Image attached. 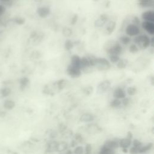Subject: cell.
Listing matches in <instances>:
<instances>
[{
	"mask_svg": "<svg viewBox=\"0 0 154 154\" xmlns=\"http://www.w3.org/2000/svg\"><path fill=\"white\" fill-rule=\"evenodd\" d=\"M133 43L135 44L138 47L139 49H146L150 46V37L145 34H140L134 37Z\"/></svg>",
	"mask_w": 154,
	"mask_h": 154,
	"instance_id": "7a4b0ae2",
	"label": "cell"
},
{
	"mask_svg": "<svg viewBox=\"0 0 154 154\" xmlns=\"http://www.w3.org/2000/svg\"><path fill=\"white\" fill-rule=\"evenodd\" d=\"M93 1H95V2H98V1H99V0H93Z\"/></svg>",
	"mask_w": 154,
	"mask_h": 154,
	"instance_id": "816d5d0a",
	"label": "cell"
},
{
	"mask_svg": "<svg viewBox=\"0 0 154 154\" xmlns=\"http://www.w3.org/2000/svg\"><path fill=\"white\" fill-rule=\"evenodd\" d=\"M140 49L134 43L131 44L129 46V51H130V53H131V54H137V53H138Z\"/></svg>",
	"mask_w": 154,
	"mask_h": 154,
	"instance_id": "836d02e7",
	"label": "cell"
},
{
	"mask_svg": "<svg viewBox=\"0 0 154 154\" xmlns=\"http://www.w3.org/2000/svg\"><path fill=\"white\" fill-rule=\"evenodd\" d=\"M11 93V89L9 87H3L0 89V97L1 98H7L10 96Z\"/></svg>",
	"mask_w": 154,
	"mask_h": 154,
	"instance_id": "603a6c76",
	"label": "cell"
},
{
	"mask_svg": "<svg viewBox=\"0 0 154 154\" xmlns=\"http://www.w3.org/2000/svg\"><path fill=\"white\" fill-rule=\"evenodd\" d=\"M153 148V143H149L146 144L145 146H142L139 149V154H143L151 150Z\"/></svg>",
	"mask_w": 154,
	"mask_h": 154,
	"instance_id": "cb8c5ba5",
	"label": "cell"
},
{
	"mask_svg": "<svg viewBox=\"0 0 154 154\" xmlns=\"http://www.w3.org/2000/svg\"><path fill=\"white\" fill-rule=\"evenodd\" d=\"M132 138H133V134L131 132L129 131L128 133L127 136L126 138H122L119 140V147H120L124 152H127L128 149L130 147L132 144Z\"/></svg>",
	"mask_w": 154,
	"mask_h": 154,
	"instance_id": "5b68a950",
	"label": "cell"
},
{
	"mask_svg": "<svg viewBox=\"0 0 154 154\" xmlns=\"http://www.w3.org/2000/svg\"><path fill=\"white\" fill-rule=\"evenodd\" d=\"M129 152L130 154H139V149L136 148L134 146H132L130 149Z\"/></svg>",
	"mask_w": 154,
	"mask_h": 154,
	"instance_id": "ee69618b",
	"label": "cell"
},
{
	"mask_svg": "<svg viewBox=\"0 0 154 154\" xmlns=\"http://www.w3.org/2000/svg\"><path fill=\"white\" fill-rule=\"evenodd\" d=\"M95 67L99 71H107L111 68V63L106 58L96 57L95 60Z\"/></svg>",
	"mask_w": 154,
	"mask_h": 154,
	"instance_id": "3957f363",
	"label": "cell"
},
{
	"mask_svg": "<svg viewBox=\"0 0 154 154\" xmlns=\"http://www.w3.org/2000/svg\"><path fill=\"white\" fill-rule=\"evenodd\" d=\"M75 139H76V141H78V142H80H80H81V140L83 139L82 135L81 134H76L75 135Z\"/></svg>",
	"mask_w": 154,
	"mask_h": 154,
	"instance_id": "7dc6e473",
	"label": "cell"
},
{
	"mask_svg": "<svg viewBox=\"0 0 154 154\" xmlns=\"http://www.w3.org/2000/svg\"><path fill=\"white\" fill-rule=\"evenodd\" d=\"M142 19L144 21L154 23V11L153 10H148L144 11L142 14Z\"/></svg>",
	"mask_w": 154,
	"mask_h": 154,
	"instance_id": "4fadbf2b",
	"label": "cell"
},
{
	"mask_svg": "<svg viewBox=\"0 0 154 154\" xmlns=\"http://www.w3.org/2000/svg\"><path fill=\"white\" fill-rule=\"evenodd\" d=\"M128 65V61L126 59L120 58L119 61L116 63V66L119 69H125Z\"/></svg>",
	"mask_w": 154,
	"mask_h": 154,
	"instance_id": "484cf974",
	"label": "cell"
},
{
	"mask_svg": "<svg viewBox=\"0 0 154 154\" xmlns=\"http://www.w3.org/2000/svg\"><path fill=\"white\" fill-rule=\"evenodd\" d=\"M13 0H0V3L3 6L6 7H11L13 5Z\"/></svg>",
	"mask_w": 154,
	"mask_h": 154,
	"instance_id": "d590c367",
	"label": "cell"
},
{
	"mask_svg": "<svg viewBox=\"0 0 154 154\" xmlns=\"http://www.w3.org/2000/svg\"><path fill=\"white\" fill-rule=\"evenodd\" d=\"M122 105V102L120 100L118 99H114L112 100L110 102V107L113 108H119Z\"/></svg>",
	"mask_w": 154,
	"mask_h": 154,
	"instance_id": "f1b7e54d",
	"label": "cell"
},
{
	"mask_svg": "<svg viewBox=\"0 0 154 154\" xmlns=\"http://www.w3.org/2000/svg\"><path fill=\"white\" fill-rule=\"evenodd\" d=\"M126 92L128 95L130 96H134L137 93V89L134 86L128 87L126 90Z\"/></svg>",
	"mask_w": 154,
	"mask_h": 154,
	"instance_id": "f546056e",
	"label": "cell"
},
{
	"mask_svg": "<svg viewBox=\"0 0 154 154\" xmlns=\"http://www.w3.org/2000/svg\"><path fill=\"white\" fill-rule=\"evenodd\" d=\"M15 101L11 99H6L3 102V107L6 110H11L15 107Z\"/></svg>",
	"mask_w": 154,
	"mask_h": 154,
	"instance_id": "ac0fdd59",
	"label": "cell"
},
{
	"mask_svg": "<svg viewBox=\"0 0 154 154\" xmlns=\"http://www.w3.org/2000/svg\"><path fill=\"white\" fill-rule=\"evenodd\" d=\"M125 32L126 36L130 37H134L140 34V27L132 23H130L125 27Z\"/></svg>",
	"mask_w": 154,
	"mask_h": 154,
	"instance_id": "277c9868",
	"label": "cell"
},
{
	"mask_svg": "<svg viewBox=\"0 0 154 154\" xmlns=\"http://www.w3.org/2000/svg\"><path fill=\"white\" fill-rule=\"evenodd\" d=\"M72 153H73V152L71 150H70V149H69V150L67 149V151L65 153V154H72Z\"/></svg>",
	"mask_w": 154,
	"mask_h": 154,
	"instance_id": "681fc988",
	"label": "cell"
},
{
	"mask_svg": "<svg viewBox=\"0 0 154 154\" xmlns=\"http://www.w3.org/2000/svg\"><path fill=\"white\" fill-rule=\"evenodd\" d=\"M92 91H93V87L91 86H88L84 89V92L86 95H90L92 92Z\"/></svg>",
	"mask_w": 154,
	"mask_h": 154,
	"instance_id": "f6af8a7d",
	"label": "cell"
},
{
	"mask_svg": "<svg viewBox=\"0 0 154 154\" xmlns=\"http://www.w3.org/2000/svg\"><path fill=\"white\" fill-rule=\"evenodd\" d=\"M30 83V80L27 77H22L19 80L20 88L21 90H24Z\"/></svg>",
	"mask_w": 154,
	"mask_h": 154,
	"instance_id": "d4e9b609",
	"label": "cell"
},
{
	"mask_svg": "<svg viewBox=\"0 0 154 154\" xmlns=\"http://www.w3.org/2000/svg\"><path fill=\"white\" fill-rule=\"evenodd\" d=\"M80 62H81V57L80 56H78V55H73L71 58L70 65L71 66L78 68L80 69Z\"/></svg>",
	"mask_w": 154,
	"mask_h": 154,
	"instance_id": "e0dca14e",
	"label": "cell"
},
{
	"mask_svg": "<svg viewBox=\"0 0 154 154\" xmlns=\"http://www.w3.org/2000/svg\"><path fill=\"white\" fill-rule=\"evenodd\" d=\"M80 120L84 123L92 122L95 120V116L91 113H85L80 117Z\"/></svg>",
	"mask_w": 154,
	"mask_h": 154,
	"instance_id": "2e32d148",
	"label": "cell"
},
{
	"mask_svg": "<svg viewBox=\"0 0 154 154\" xmlns=\"http://www.w3.org/2000/svg\"><path fill=\"white\" fill-rule=\"evenodd\" d=\"M13 1H14V0H13Z\"/></svg>",
	"mask_w": 154,
	"mask_h": 154,
	"instance_id": "f5cc1de1",
	"label": "cell"
},
{
	"mask_svg": "<svg viewBox=\"0 0 154 154\" xmlns=\"http://www.w3.org/2000/svg\"><path fill=\"white\" fill-rule=\"evenodd\" d=\"M90 67H91V65H90V63H89V60H88V57H83L81 58L80 69H81V71L83 69H86L87 68H90Z\"/></svg>",
	"mask_w": 154,
	"mask_h": 154,
	"instance_id": "7402d4cb",
	"label": "cell"
},
{
	"mask_svg": "<svg viewBox=\"0 0 154 154\" xmlns=\"http://www.w3.org/2000/svg\"><path fill=\"white\" fill-rule=\"evenodd\" d=\"M121 102H122V104L123 106V107H127L128 106H129L130 104L131 99L129 98L125 97V98L122 99V101Z\"/></svg>",
	"mask_w": 154,
	"mask_h": 154,
	"instance_id": "f35d334b",
	"label": "cell"
},
{
	"mask_svg": "<svg viewBox=\"0 0 154 154\" xmlns=\"http://www.w3.org/2000/svg\"><path fill=\"white\" fill-rule=\"evenodd\" d=\"M58 145V143L56 142V141H53V142L49 143L47 148V150L49 152L57 151Z\"/></svg>",
	"mask_w": 154,
	"mask_h": 154,
	"instance_id": "4316f807",
	"label": "cell"
},
{
	"mask_svg": "<svg viewBox=\"0 0 154 154\" xmlns=\"http://www.w3.org/2000/svg\"><path fill=\"white\" fill-rule=\"evenodd\" d=\"M116 27V22L114 21H108L106 24V29L104 30L105 35L109 36L114 31Z\"/></svg>",
	"mask_w": 154,
	"mask_h": 154,
	"instance_id": "7c38bea8",
	"label": "cell"
},
{
	"mask_svg": "<svg viewBox=\"0 0 154 154\" xmlns=\"http://www.w3.org/2000/svg\"><path fill=\"white\" fill-rule=\"evenodd\" d=\"M108 58H109V60H108L109 61L113 64H116L120 59V57L119 56L114 55V54L108 55Z\"/></svg>",
	"mask_w": 154,
	"mask_h": 154,
	"instance_id": "1f68e13d",
	"label": "cell"
},
{
	"mask_svg": "<svg viewBox=\"0 0 154 154\" xmlns=\"http://www.w3.org/2000/svg\"><path fill=\"white\" fill-rule=\"evenodd\" d=\"M75 154H83L84 152V149L83 146H78L75 147L73 152Z\"/></svg>",
	"mask_w": 154,
	"mask_h": 154,
	"instance_id": "74e56055",
	"label": "cell"
},
{
	"mask_svg": "<svg viewBox=\"0 0 154 154\" xmlns=\"http://www.w3.org/2000/svg\"><path fill=\"white\" fill-rule=\"evenodd\" d=\"M6 11V7L3 4H0V18H1L4 16Z\"/></svg>",
	"mask_w": 154,
	"mask_h": 154,
	"instance_id": "7bdbcfd3",
	"label": "cell"
},
{
	"mask_svg": "<svg viewBox=\"0 0 154 154\" xmlns=\"http://www.w3.org/2000/svg\"><path fill=\"white\" fill-rule=\"evenodd\" d=\"M92 150V147L91 144H87L84 149V152L86 154H91Z\"/></svg>",
	"mask_w": 154,
	"mask_h": 154,
	"instance_id": "b9f144b4",
	"label": "cell"
},
{
	"mask_svg": "<svg viewBox=\"0 0 154 154\" xmlns=\"http://www.w3.org/2000/svg\"><path fill=\"white\" fill-rule=\"evenodd\" d=\"M35 1H37V2H41V1H42V0H35Z\"/></svg>",
	"mask_w": 154,
	"mask_h": 154,
	"instance_id": "f907efd6",
	"label": "cell"
},
{
	"mask_svg": "<svg viewBox=\"0 0 154 154\" xmlns=\"http://www.w3.org/2000/svg\"><path fill=\"white\" fill-rule=\"evenodd\" d=\"M74 46V44H73V42L70 40V39H67L66 41H65V48L66 51H69L71 50H72L73 49Z\"/></svg>",
	"mask_w": 154,
	"mask_h": 154,
	"instance_id": "d6a6232c",
	"label": "cell"
},
{
	"mask_svg": "<svg viewBox=\"0 0 154 154\" xmlns=\"http://www.w3.org/2000/svg\"><path fill=\"white\" fill-rule=\"evenodd\" d=\"M67 74L72 78H78L82 74L81 70L78 68L69 65L66 69Z\"/></svg>",
	"mask_w": 154,
	"mask_h": 154,
	"instance_id": "8992f818",
	"label": "cell"
},
{
	"mask_svg": "<svg viewBox=\"0 0 154 154\" xmlns=\"http://www.w3.org/2000/svg\"><path fill=\"white\" fill-rule=\"evenodd\" d=\"M113 97L114 99H122L126 97V93L125 90L122 87H117L116 88L114 89V91L113 93Z\"/></svg>",
	"mask_w": 154,
	"mask_h": 154,
	"instance_id": "8fae6325",
	"label": "cell"
},
{
	"mask_svg": "<svg viewBox=\"0 0 154 154\" xmlns=\"http://www.w3.org/2000/svg\"><path fill=\"white\" fill-rule=\"evenodd\" d=\"M87 131L89 134H97L99 133L101 130L100 128L97 125L95 124H89L87 126Z\"/></svg>",
	"mask_w": 154,
	"mask_h": 154,
	"instance_id": "d6986e66",
	"label": "cell"
},
{
	"mask_svg": "<svg viewBox=\"0 0 154 154\" xmlns=\"http://www.w3.org/2000/svg\"><path fill=\"white\" fill-rule=\"evenodd\" d=\"M140 26L148 34L153 36L154 35V23L151 22L144 21L141 22Z\"/></svg>",
	"mask_w": 154,
	"mask_h": 154,
	"instance_id": "ba28073f",
	"label": "cell"
},
{
	"mask_svg": "<svg viewBox=\"0 0 154 154\" xmlns=\"http://www.w3.org/2000/svg\"><path fill=\"white\" fill-rule=\"evenodd\" d=\"M118 42L123 45H128L131 42V38L129 36H128L126 35H123V36H121L119 38Z\"/></svg>",
	"mask_w": 154,
	"mask_h": 154,
	"instance_id": "44dd1931",
	"label": "cell"
},
{
	"mask_svg": "<svg viewBox=\"0 0 154 154\" xmlns=\"http://www.w3.org/2000/svg\"><path fill=\"white\" fill-rule=\"evenodd\" d=\"M72 30L69 27H64L62 30V34L66 37H69L72 35Z\"/></svg>",
	"mask_w": 154,
	"mask_h": 154,
	"instance_id": "4dcf8cb0",
	"label": "cell"
},
{
	"mask_svg": "<svg viewBox=\"0 0 154 154\" xmlns=\"http://www.w3.org/2000/svg\"><path fill=\"white\" fill-rule=\"evenodd\" d=\"M67 84V81L65 79H61L58 81H56L53 85L54 87L59 91H61V90L65 88V87L66 86Z\"/></svg>",
	"mask_w": 154,
	"mask_h": 154,
	"instance_id": "ffe728a7",
	"label": "cell"
},
{
	"mask_svg": "<svg viewBox=\"0 0 154 154\" xmlns=\"http://www.w3.org/2000/svg\"><path fill=\"white\" fill-rule=\"evenodd\" d=\"M15 22L19 25H23L25 23V19L22 17H16L14 20Z\"/></svg>",
	"mask_w": 154,
	"mask_h": 154,
	"instance_id": "60d3db41",
	"label": "cell"
},
{
	"mask_svg": "<svg viewBox=\"0 0 154 154\" xmlns=\"http://www.w3.org/2000/svg\"><path fill=\"white\" fill-rule=\"evenodd\" d=\"M49 136L51 138H55L57 136V133L56 131H54L50 134Z\"/></svg>",
	"mask_w": 154,
	"mask_h": 154,
	"instance_id": "c3c4849f",
	"label": "cell"
},
{
	"mask_svg": "<svg viewBox=\"0 0 154 154\" xmlns=\"http://www.w3.org/2000/svg\"><path fill=\"white\" fill-rule=\"evenodd\" d=\"M37 14L41 18H46L51 14V9L47 6H42L38 7L37 10Z\"/></svg>",
	"mask_w": 154,
	"mask_h": 154,
	"instance_id": "30bf717a",
	"label": "cell"
},
{
	"mask_svg": "<svg viewBox=\"0 0 154 154\" xmlns=\"http://www.w3.org/2000/svg\"><path fill=\"white\" fill-rule=\"evenodd\" d=\"M137 4L141 8H153L154 0H137Z\"/></svg>",
	"mask_w": 154,
	"mask_h": 154,
	"instance_id": "5bb4252c",
	"label": "cell"
},
{
	"mask_svg": "<svg viewBox=\"0 0 154 154\" xmlns=\"http://www.w3.org/2000/svg\"><path fill=\"white\" fill-rule=\"evenodd\" d=\"M131 23L137 25V26L140 27V24H141V22L140 19L138 18V17L137 16H134L132 19H131Z\"/></svg>",
	"mask_w": 154,
	"mask_h": 154,
	"instance_id": "ab89813d",
	"label": "cell"
},
{
	"mask_svg": "<svg viewBox=\"0 0 154 154\" xmlns=\"http://www.w3.org/2000/svg\"><path fill=\"white\" fill-rule=\"evenodd\" d=\"M132 144H133V146L140 149L141 147L143 146V143L140 142V140H137V139H134L133 142H132Z\"/></svg>",
	"mask_w": 154,
	"mask_h": 154,
	"instance_id": "8d00e7d4",
	"label": "cell"
},
{
	"mask_svg": "<svg viewBox=\"0 0 154 154\" xmlns=\"http://www.w3.org/2000/svg\"><path fill=\"white\" fill-rule=\"evenodd\" d=\"M111 85V82L108 80L100 82L97 86V93L98 94H104L106 93L110 88Z\"/></svg>",
	"mask_w": 154,
	"mask_h": 154,
	"instance_id": "52a82bcc",
	"label": "cell"
},
{
	"mask_svg": "<svg viewBox=\"0 0 154 154\" xmlns=\"http://www.w3.org/2000/svg\"><path fill=\"white\" fill-rule=\"evenodd\" d=\"M109 21V17L106 14H102L95 22V26L98 28L104 27Z\"/></svg>",
	"mask_w": 154,
	"mask_h": 154,
	"instance_id": "9c48e42d",
	"label": "cell"
},
{
	"mask_svg": "<svg viewBox=\"0 0 154 154\" xmlns=\"http://www.w3.org/2000/svg\"><path fill=\"white\" fill-rule=\"evenodd\" d=\"M104 49L108 55L114 54L120 56L123 52L122 45L118 41H108L104 46Z\"/></svg>",
	"mask_w": 154,
	"mask_h": 154,
	"instance_id": "6da1fadb",
	"label": "cell"
},
{
	"mask_svg": "<svg viewBox=\"0 0 154 154\" xmlns=\"http://www.w3.org/2000/svg\"><path fill=\"white\" fill-rule=\"evenodd\" d=\"M119 140H107L105 142L104 146L113 150H115L119 148Z\"/></svg>",
	"mask_w": 154,
	"mask_h": 154,
	"instance_id": "9a60e30c",
	"label": "cell"
},
{
	"mask_svg": "<svg viewBox=\"0 0 154 154\" xmlns=\"http://www.w3.org/2000/svg\"><path fill=\"white\" fill-rule=\"evenodd\" d=\"M67 149H68V144L66 142H61L60 143H58L57 151L62 152Z\"/></svg>",
	"mask_w": 154,
	"mask_h": 154,
	"instance_id": "e575fe53",
	"label": "cell"
},
{
	"mask_svg": "<svg viewBox=\"0 0 154 154\" xmlns=\"http://www.w3.org/2000/svg\"><path fill=\"white\" fill-rule=\"evenodd\" d=\"M78 16L77 15H74L72 17V19H71V24L72 25H75L77 22V21H78Z\"/></svg>",
	"mask_w": 154,
	"mask_h": 154,
	"instance_id": "bcb514c9",
	"label": "cell"
},
{
	"mask_svg": "<svg viewBox=\"0 0 154 154\" xmlns=\"http://www.w3.org/2000/svg\"><path fill=\"white\" fill-rule=\"evenodd\" d=\"M99 153V154H115V152L114 150L108 148L103 145L101 148Z\"/></svg>",
	"mask_w": 154,
	"mask_h": 154,
	"instance_id": "83f0119b",
	"label": "cell"
}]
</instances>
